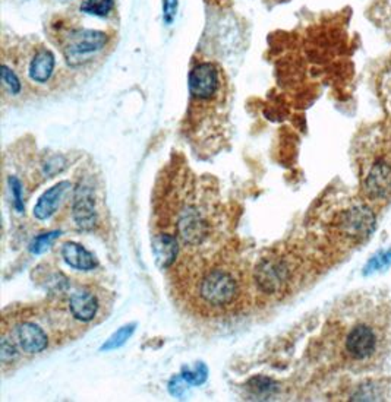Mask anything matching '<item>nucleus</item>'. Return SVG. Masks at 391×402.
<instances>
[{
  "label": "nucleus",
  "instance_id": "f03ea898",
  "mask_svg": "<svg viewBox=\"0 0 391 402\" xmlns=\"http://www.w3.org/2000/svg\"><path fill=\"white\" fill-rule=\"evenodd\" d=\"M242 281L230 266H214L204 274L198 285V299L204 309L226 310L239 300Z\"/></svg>",
  "mask_w": 391,
  "mask_h": 402
},
{
  "label": "nucleus",
  "instance_id": "9b49d317",
  "mask_svg": "<svg viewBox=\"0 0 391 402\" xmlns=\"http://www.w3.org/2000/svg\"><path fill=\"white\" fill-rule=\"evenodd\" d=\"M69 309L73 318L81 322H89L96 318L99 310L97 299L88 291H77L69 299Z\"/></svg>",
  "mask_w": 391,
  "mask_h": 402
},
{
  "label": "nucleus",
  "instance_id": "4468645a",
  "mask_svg": "<svg viewBox=\"0 0 391 402\" xmlns=\"http://www.w3.org/2000/svg\"><path fill=\"white\" fill-rule=\"evenodd\" d=\"M135 332V323H130V325H125L122 327L118 332H115L111 335L101 347V351H110V350H116L122 346H125L126 341L132 337V334Z\"/></svg>",
  "mask_w": 391,
  "mask_h": 402
},
{
  "label": "nucleus",
  "instance_id": "7ed1b4c3",
  "mask_svg": "<svg viewBox=\"0 0 391 402\" xmlns=\"http://www.w3.org/2000/svg\"><path fill=\"white\" fill-rule=\"evenodd\" d=\"M108 43V35L97 30H70L62 42V51L72 66L82 65L92 54L103 50Z\"/></svg>",
  "mask_w": 391,
  "mask_h": 402
},
{
  "label": "nucleus",
  "instance_id": "f3484780",
  "mask_svg": "<svg viewBox=\"0 0 391 402\" xmlns=\"http://www.w3.org/2000/svg\"><path fill=\"white\" fill-rule=\"evenodd\" d=\"M180 376L188 382L190 385H202L204 382L207 380V376H209V369L207 366L204 365V363H198V365L192 369H183Z\"/></svg>",
  "mask_w": 391,
  "mask_h": 402
},
{
  "label": "nucleus",
  "instance_id": "6e6552de",
  "mask_svg": "<svg viewBox=\"0 0 391 402\" xmlns=\"http://www.w3.org/2000/svg\"><path fill=\"white\" fill-rule=\"evenodd\" d=\"M15 338L18 346L27 354H39L49 346V338L39 325L23 322L15 328Z\"/></svg>",
  "mask_w": 391,
  "mask_h": 402
},
{
  "label": "nucleus",
  "instance_id": "9d476101",
  "mask_svg": "<svg viewBox=\"0 0 391 402\" xmlns=\"http://www.w3.org/2000/svg\"><path fill=\"white\" fill-rule=\"evenodd\" d=\"M62 258L63 260L78 271H92L97 266V260L94 259L85 247L78 243L68 241L62 247Z\"/></svg>",
  "mask_w": 391,
  "mask_h": 402
},
{
  "label": "nucleus",
  "instance_id": "f257e3e1",
  "mask_svg": "<svg viewBox=\"0 0 391 402\" xmlns=\"http://www.w3.org/2000/svg\"><path fill=\"white\" fill-rule=\"evenodd\" d=\"M334 347L343 368L352 372L381 369L391 356V300L371 291L353 297L340 313Z\"/></svg>",
  "mask_w": 391,
  "mask_h": 402
},
{
  "label": "nucleus",
  "instance_id": "1a4fd4ad",
  "mask_svg": "<svg viewBox=\"0 0 391 402\" xmlns=\"http://www.w3.org/2000/svg\"><path fill=\"white\" fill-rule=\"evenodd\" d=\"M69 187H70L69 182H61L50 187L49 190H46V192L40 196L39 202H37V205L34 206V217L40 221L50 218L56 211H58Z\"/></svg>",
  "mask_w": 391,
  "mask_h": 402
},
{
  "label": "nucleus",
  "instance_id": "a211bd4d",
  "mask_svg": "<svg viewBox=\"0 0 391 402\" xmlns=\"http://www.w3.org/2000/svg\"><path fill=\"white\" fill-rule=\"evenodd\" d=\"M61 237V232H51V233H43L39 237H35L30 246V251L35 255H40L43 252H46L47 249L50 247V244Z\"/></svg>",
  "mask_w": 391,
  "mask_h": 402
},
{
  "label": "nucleus",
  "instance_id": "2eb2a0df",
  "mask_svg": "<svg viewBox=\"0 0 391 402\" xmlns=\"http://www.w3.org/2000/svg\"><path fill=\"white\" fill-rule=\"evenodd\" d=\"M115 0H84L81 4V11L96 16H107L113 11Z\"/></svg>",
  "mask_w": 391,
  "mask_h": 402
},
{
  "label": "nucleus",
  "instance_id": "dca6fc26",
  "mask_svg": "<svg viewBox=\"0 0 391 402\" xmlns=\"http://www.w3.org/2000/svg\"><path fill=\"white\" fill-rule=\"evenodd\" d=\"M2 87L11 95H18L23 91V84H21L20 76H18L15 70L11 69L6 63L2 65Z\"/></svg>",
  "mask_w": 391,
  "mask_h": 402
},
{
  "label": "nucleus",
  "instance_id": "0eeeda50",
  "mask_svg": "<svg viewBox=\"0 0 391 402\" xmlns=\"http://www.w3.org/2000/svg\"><path fill=\"white\" fill-rule=\"evenodd\" d=\"M391 190V164L388 161H377L372 165L365 182V198L369 202H378L388 196Z\"/></svg>",
  "mask_w": 391,
  "mask_h": 402
},
{
  "label": "nucleus",
  "instance_id": "ddd939ff",
  "mask_svg": "<svg viewBox=\"0 0 391 402\" xmlns=\"http://www.w3.org/2000/svg\"><path fill=\"white\" fill-rule=\"evenodd\" d=\"M153 252L156 256V262L160 268L166 270L169 268L178 255V240L170 234H157L153 240Z\"/></svg>",
  "mask_w": 391,
  "mask_h": 402
},
{
  "label": "nucleus",
  "instance_id": "4be33fe9",
  "mask_svg": "<svg viewBox=\"0 0 391 402\" xmlns=\"http://www.w3.org/2000/svg\"><path fill=\"white\" fill-rule=\"evenodd\" d=\"M163 11H164L163 13H164L166 24H172L176 16V11H178V0H164Z\"/></svg>",
  "mask_w": 391,
  "mask_h": 402
},
{
  "label": "nucleus",
  "instance_id": "20e7f679",
  "mask_svg": "<svg viewBox=\"0 0 391 402\" xmlns=\"http://www.w3.org/2000/svg\"><path fill=\"white\" fill-rule=\"evenodd\" d=\"M293 278L290 263L282 258H267L256 266V287L268 296H280Z\"/></svg>",
  "mask_w": 391,
  "mask_h": 402
},
{
  "label": "nucleus",
  "instance_id": "39448f33",
  "mask_svg": "<svg viewBox=\"0 0 391 402\" xmlns=\"http://www.w3.org/2000/svg\"><path fill=\"white\" fill-rule=\"evenodd\" d=\"M220 89V72L213 63H199L190 73V91L198 100H211Z\"/></svg>",
  "mask_w": 391,
  "mask_h": 402
},
{
  "label": "nucleus",
  "instance_id": "412c9836",
  "mask_svg": "<svg viewBox=\"0 0 391 402\" xmlns=\"http://www.w3.org/2000/svg\"><path fill=\"white\" fill-rule=\"evenodd\" d=\"M188 387H190L188 382H186L182 376H178V377H173V379L170 380L169 391H170V394H172L173 396H182L183 392H185L186 389H188Z\"/></svg>",
  "mask_w": 391,
  "mask_h": 402
},
{
  "label": "nucleus",
  "instance_id": "423d86ee",
  "mask_svg": "<svg viewBox=\"0 0 391 402\" xmlns=\"http://www.w3.org/2000/svg\"><path fill=\"white\" fill-rule=\"evenodd\" d=\"M72 214L77 225L81 230H92L97 222V214L94 206V194L87 186H78L73 195Z\"/></svg>",
  "mask_w": 391,
  "mask_h": 402
},
{
  "label": "nucleus",
  "instance_id": "aec40b11",
  "mask_svg": "<svg viewBox=\"0 0 391 402\" xmlns=\"http://www.w3.org/2000/svg\"><path fill=\"white\" fill-rule=\"evenodd\" d=\"M18 351L13 346V342H11L8 338L2 339V347H0V358H2V363H9L16 357Z\"/></svg>",
  "mask_w": 391,
  "mask_h": 402
},
{
  "label": "nucleus",
  "instance_id": "f8f14e48",
  "mask_svg": "<svg viewBox=\"0 0 391 402\" xmlns=\"http://www.w3.org/2000/svg\"><path fill=\"white\" fill-rule=\"evenodd\" d=\"M54 66H56V61H54L53 53L47 49H40L32 56L30 68H28L31 80L39 84L47 82L54 70Z\"/></svg>",
  "mask_w": 391,
  "mask_h": 402
},
{
  "label": "nucleus",
  "instance_id": "6ab92c4d",
  "mask_svg": "<svg viewBox=\"0 0 391 402\" xmlns=\"http://www.w3.org/2000/svg\"><path fill=\"white\" fill-rule=\"evenodd\" d=\"M9 183H11V190H12V194H13V205H15V208L18 211H20V213H23L24 202H23V187H21V183L16 177H11Z\"/></svg>",
  "mask_w": 391,
  "mask_h": 402
}]
</instances>
